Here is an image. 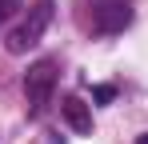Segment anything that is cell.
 I'll return each mask as SVG.
<instances>
[{"instance_id": "6da1fadb", "label": "cell", "mask_w": 148, "mask_h": 144, "mask_svg": "<svg viewBox=\"0 0 148 144\" xmlns=\"http://www.w3.org/2000/svg\"><path fill=\"white\" fill-rule=\"evenodd\" d=\"M52 8H56L52 0H36V4L28 8V16H24L20 24H16V28L8 32V40H4L12 56H20V52H28V48H36V44H40L44 28L52 24Z\"/></svg>"}, {"instance_id": "7a4b0ae2", "label": "cell", "mask_w": 148, "mask_h": 144, "mask_svg": "<svg viewBox=\"0 0 148 144\" xmlns=\"http://www.w3.org/2000/svg\"><path fill=\"white\" fill-rule=\"evenodd\" d=\"M52 88H56V60H36L32 68L24 72V100H28V112H44Z\"/></svg>"}, {"instance_id": "3957f363", "label": "cell", "mask_w": 148, "mask_h": 144, "mask_svg": "<svg viewBox=\"0 0 148 144\" xmlns=\"http://www.w3.org/2000/svg\"><path fill=\"white\" fill-rule=\"evenodd\" d=\"M92 4V28L100 36H116L132 24V0H88Z\"/></svg>"}, {"instance_id": "277c9868", "label": "cell", "mask_w": 148, "mask_h": 144, "mask_svg": "<svg viewBox=\"0 0 148 144\" xmlns=\"http://www.w3.org/2000/svg\"><path fill=\"white\" fill-rule=\"evenodd\" d=\"M60 112H64V120H68V128H72V132H80V136H88V132H92V108H88L80 96H64Z\"/></svg>"}, {"instance_id": "5b68a950", "label": "cell", "mask_w": 148, "mask_h": 144, "mask_svg": "<svg viewBox=\"0 0 148 144\" xmlns=\"http://www.w3.org/2000/svg\"><path fill=\"white\" fill-rule=\"evenodd\" d=\"M92 96H96L100 104H108V100L116 96V88H112V84H96V88H92Z\"/></svg>"}, {"instance_id": "8992f818", "label": "cell", "mask_w": 148, "mask_h": 144, "mask_svg": "<svg viewBox=\"0 0 148 144\" xmlns=\"http://www.w3.org/2000/svg\"><path fill=\"white\" fill-rule=\"evenodd\" d=\"M12 8H16V0H0V24L12 16Z\"/></svg>"}, {"instance_id": "52a82bcc", "label": "cell", "mask_w": 148, "mask_h": 144, "mask_svg": "<svg viewBox=\"0 0 148 144\" xmlns=\"http://www.w3.org/2000/svg\"><path fill=\"white\" fill-rule=\"evenodd\" d=\"M136 144H148V132H144V136H140V140H136Z\"/></svg>"}]
</instances>
